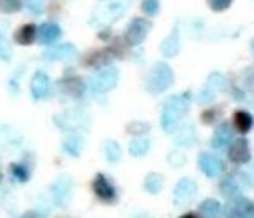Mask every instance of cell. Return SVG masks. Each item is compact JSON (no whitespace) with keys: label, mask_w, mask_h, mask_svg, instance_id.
<instances>
[{"label":"cell","mask_w":254,"mask_h":218,"mask_svg":"<svg viewBox=\"0 0 254 218\" xmlns=\"http://www.w3.org/2000/svg\"><path fill=\"white\" fill-rule=\"evenodd\" d=\"M187 111H189V101H187V97H183V95L171 97V99L165 103V107H163V113H161V127H163L167 133H173V131L179 127L181 119L187 115Z\"/></svg>","instance_id":"1"},{"label":"cell","mask_w":254,"mask_h":218,"mask_svg":"<svg viewBox=\"0 0 254 218\" xmlns=\"http://www.w3.org/2000/svg\"><path fill=\"white\" fill-rule=\"evenodd\" d=\"M129 0H99L93 10V20L99 24H111L125 14Z\"/></svg>","instance_id":"2"},{"label":"cell","mask_w":254,"mask_h":218,"mask_svg":"<svg viewBox=\"0 0 254 218\" xmlns=\"http://www.w3.org/2000/svg\"><path fill=\"white\" fill-rule=\"evenodd\" d=\"M173 69L169 63L165 61H159L155 63V67L151 69L149 77H147V91L149 93H163L165 89H169L173 85Z\"/></svg>","instance_id":"3"},{"label":"cell","mask_w":254,"mask_h":218,"mask_svg":"<svg viewBox=\"0 0 254 218\" xmlns=\"http://www.w3.org/2000/svg\"><path fill=\"white\" fill-rule=\"evenodd\" d=\"M149 30H151V22L149 20H145V18H133L131 22H129V26L125 28V44H129V46H139L145 38H147V34H149Z\"/></svg>","instance_id":"4"},{"label":"cell","mask_w":254,"mask_h":218,"mask_svg":"<svg viewBox=\"0 0 254 218\" xmlns=\"http://www.w3.org/2000/svg\"><path fill=\"white\" fill-rule=\"evenodd\" d=\"M117 79H119V71L115 67H103L91 77V89L95 93H107L117 85Z\"/></svg>","instance_id":"5"},{"label":"cell","mask_w":254,"mask_h":218,"mask_svg":"<svg viewBox=\"0 0 254 218\" xmlns=\"http://www.w3.org/2000/svg\"><path fill=\"white\" fill-rule=\"evenodd\" d=\"M226 218H254V206L250 200L236 196L226 206Z\"/></svg>","instance_id":"6"},{"label":"cell","mask_w":254,"mask_h":218,"mask_svg":"<svg viewBox=\"0 0 254 218\" xmlns=\"http://www.w3.org/2000/svg\"><path fill=\"white\" fill-rule=\"evenodd\" d=\"M91 186H93V192H95V196L99 200H103V202H115V198H117L115 186L107 180L105 174H95Z\"/></svg>","instance_id":"7"},{"label":"cell","mask_w":254,"mask_h":218,"mask_svg":"<svg viewBox=\"0 0 254 218\" xmlns=\"http://www.w3.org/2000/svg\"><path fill=\"white\" fill-rule=\"evenodd\" d=\"M196 194V184L190 178H183L177 182L173 196H175V204H189Z\"/></svg>","instance_id":"8"},{"label":"cell","mask_w":254,"mask_h":218,"mask_svg":"<svg viewBox=\"0 0 254 218\" xmlns=\"http://www.w3.org/2000/svg\"><path fill=\"white\" fill-rule=\"evenodd\" d=\"M50 194H52V200L54 204L58 206H65L69 202V196H71V184L67 178H58L52 188H50Z\"/></svg>","instance_id":"9"},{"label":"cell","mask_w":254,"mask_h":218,"mask_svg":"<svg viewBox=\"0 0 254 218\" xmlns=\"http://www.w3.org/2000/svg\"><path fill=\"white\" fill-rule=\"evenodd\" d=\"M228 157L232 163L236 164H244L248 163L250 159V147H248V141L246 139H236L230 143V149H228Z\"/></svg>","instance_id":"10"},{"label":"cell","mask_w":254,"mask_h":218,"mask_svg":"<svg viewBox=\"0 0 254 218\" xmlns=\"http://www.w3.org/2000/svg\"><path fill=\"white\" fill-rule=\"evenodd\" d=\"M198 168H200L206 176L214 178V176L220 174V170H222V163H220V159H216L214 155H210V153H202V155L198 157Z\"/></svg>","instance_id":"11"},{"label":"cell","mask_w":254,"mask_h":218,"mask_svg":"<svg viewBox=\"0 0 254 218\" xmlns=\"http://www.w3.org/2000/svg\"><path fill=\"white\" fill-rule=\"evenodd\" d=\"M30 91L34 99H44L50 93V77L44 71H36L30 83Z\"/></svg>","instance_id":"12"},{"label":"cell","mask_w":254,"mask_h":218,"mask_svg":"<svg viewBox=\"0 0 254 218\" xmlns=\"http://www.w3.org/2000/svg\"><path fill=\"white\" fill-rule=\"evenodd\" d=\"M224 85H226L224 77H222L220 73H212V75L208 77V81H206V85H204V89H202V93H200L198 97H200L202 101H208V99H212L218 91H222Z\"/></svg>","instance_id":"13"},{"label":"cell","mask_w":254,"mask_h":218,"mask_svg":"<svg viewBox=\"0 0 254 218\" xmlns=\"http://www.w3.org/2000/svg\"><path fill=\"white\" fill-rule=\"evenodd\" d=\"M230 139H232V127L228 123H222L216 127L210 145H212V149H226V147H230Z\"/></svg>","instance_id":"14"},{"label":"cell","mask_w":254,"mask_h":218,"mask_svg":"<svg viewBox=\"0 0 254 218\" xmlns=\"http://www.w3.org/2000/svg\"><path fill=\"white\" fill-rule=\"evenodd\" d=\"M75 46L73 44H62V46H58V48H54V50H50V52H46L44 54V57L46 59H52V61H60V59H73L75 57Z\"/></svg>","instance_id":"15"},{"label":"cell","mask_w":254,"mask_h":218,"mask_svg":"<svg viewBox=\"0 0 254 218\" xmlns=\"http://www.w3.org/2000/svg\"><path fill=\"white\" fill-rule=\"evenodd\" d=\"M109 59H111V52L109 50H93L83 57V63L87 67H95L97 69V67H107Z\"/></svg>","instance_id":"16"},{"label":"cell","mask_w":254,"mask_h":218,"mask_svg":"<svg viewBox=\"0 0 254 218\" xmlns=\"http://www.w3.org/2000/svg\"><path fill=\"white\" fill-rule=\"evenodd\" d=\"M60 89L69 97H79L83 93V81L77 75H67L60 81Z\"/></svg>","instance_id":"17"},{"label":"cell","mask_w":254,"mask_h":218,"mask_svg":"<svg viewBox=\"0 0 254 218\" xmlns=\"http://www.w3.org/2000/svg\"><path fill=\"white\" fill-rule=\"evenodd\" d=\"M62 36V28L54 22H48V24H42L40 30H38V40L42 44H54L58 38Z\"/></svg>","instance_id":"18"},{"label":"cell","mask_w":254,"mask_h":218,"mask_svg":"<svg viewBox=\"0 0 254 218\" xmlns=\"http://www.w3.org/2000/svg\"><path fill=\"white\" fill-rule=\"evenodd\" d=\"M179 50H181V38H179V32L173 30V32L163 40V44H161V54H163L165 57H173V55L179 54Z\"/></svg>","instance_id":"19"},{"label":"cell","mask_w":254,"mask_h":218,"mask_svg":"<svg viewBox=\"0 0 254 218\" xmlns=\"http://www.w3.org/2000/svg\"><path fill=\"white\" fill-rule=\"evenodd\" d=\"M220 214H222V206L214 198H206L198 206V216L200 218H220Z\"/></svg>","instance_id":"20"},{"label":"cell","mask_w":254,"mask_h":218,"mask_svg":"<svg viewBox=\"0 0 254 218\" xmlns=\"http://www.w3.org/2000/svg\"><path fill=\"white\" fill-rule=\"evenodd\" d=\"M14 38H16L18 44L30 46V44L34 42V38H36V26H34V24H24V26H20V28L16 30Z\"/></svg>","instance_id":"21"},{"label":"cell","mask_w":254,"mask_h":218,"mask_svg":"<svg viewBox=\"0 0 254 218\" xmlns=\"http://www.w3.org/2000/svg\"><path fill=\"white\" fill-rule=\"evenodd\" d=\"M149 147H151V143H149L147 137H135V139L129 143V153H131L133 157H143V155H147Z\"/></svg>","instance_id":"22"},{"label":"cell","mask_w":254,"mask_h":218,"mask_svg":"<svg viewBox=\"0 0 254 218\" xmlns=\"http://www.w3.org/2000/svg\"><path fill=\"white\" fill-rule=\"evenodd\" d=\"M234 127L238 133H246L252 127V115L248 111H236L234 113Z\"/></svg>","instance_id":"23"},{"label":"cell","mask_w":254,"mask_h":218,"mask_svg":"<svg viewBox=\"0 0 254 218\" xmlns=\"http://www.w3.org/2000/svg\"><path fill=\"white\" fill-rule=\"evenodd\" d=\"M143 188H145L147 192H151V194H157V192L163 188V176L157 174V172H149V174L145 176V180H143Z\"/></svg>","instance_id":"24"},{"label":"cell","mask_w":254,"mask_h":218,"mask_svg":"<svg viewBox=\"0 0 254 218\" xmlns=\"http://www.w3.org/2000/svg\"><path fill=\"white\" fill-rule=\"evenodd\" d=\"M220 190H222V194H224V196H228L230 200L238 196V184H236V180H234V178H230V176H228V178H224V180L220 182Z\"/></svg>","instance_id":"25"},{"label":"cell","mask_w":254,"mask_h":218,"mask_svg":"<svg viewBox=\"0 0 254 218\" xmlns=\"http://www.w3.org/2000/svg\"><path fill=\"white\" fill-rule=\"evenodd\" d=\"M64 149H65V153H69V155H79V151H81V139L77 137V135H71V137H67L65 141H64Z\"/></svg>","instance_id":"26"},{"label":"cell","mask_w":254,"mask_h":218,"mask_svg":"<svg viewBox=\"0 0 254 218\" xmlns=\"http://www.w3.org/2000/svg\"><path fill=\"white\" fill-rule=\"evenodd\" d=\"M105 159L111 161V163H117L121 159V149L115 141H107L105 143Z\"/></svg>","instance_id":"27"},{"label":"cell","mask_w":254,"mask_h":218,"mask_svg":"<svg viewBox=\"0 0 254 218\" xmlns=\"http://www.w3.org/2000/svg\"><path fill=\"white\" fill-rule=\"evenodd\" d=\"M242 87L246 91H252L254 93V67H248L244 73H242Z\"/></svg>","instance_id":"28"},{"label":"cell","mask_w":254,"mask_h":218,"mask_svg":"<svg viewBox=\"0 0 254 218\" xmlns=\"http://www.w3.org/2000/svg\"><path fill=\"white\" fill-rule=\"evenodd\" d=\"M22 6L20 0H0V10L6 12V14H12V12H18Z\"/></svg>","instance_id":"29"},{"label":"cell","mask_w":254,"mask_h":218,"mask_svg":"<svg viewBox=\"0 0 254 218\" xmlns=\"http://www.w3.org/2000/svg\"><path fill=\"white\" fill-rule=\"evenodd\" d=\"M12 174H14L16 180H20V182H26V180H28V168H26L24 164H20V163H18V164H16V163L12 164Z\"/></svg>","instance_id":"30"},{"label":"cell","mask_w":254,"mask_h":218,"mask_svg":"<svg viewBox=\"0 0 254 218\" xmlns=\"http://www.w3.org/2000/svg\"><path fill=\"white\" fill-rule=\"evenodd\" d=\"M141 8H143V12L147 16H155L159 12V0H143Z\"/></svg>","instance_id":"31"},{"label":"cell","mask_w":254,"mask_h":218,"mask_svg":"<svg viewBox=\"0 0 254 218\" xmlns=\"http://www.w3.org/2000/svg\"><path fill=\"white\" fill-rule=\"evenodd\" d=\"M24 4L34 14H42L44 12V0H24Z\"/></svg>","instance_id":"32"},{"label":"cell","mask_w":254,"mask_h":218,"mask_svg":"<svg viewBox=\"0 0 254 218\" xmlns=\"http://www.w3.org/2000/svg\"><path fill=\"white\" fill-rule=\"evenodd\" d=\"M206 2H208V6H210L212 10H216V12L226 10V8L232 4V0H206Z\"/></svg>","instance_id":"33"},{"label":"cell","mask_w":254,"mask_h":218,"mask_svg":"<svg viewBox=\"0 0 254 218\" xmlns=\"http://www.w3.org/2000/svg\"><path fill=\"white\" fill-rule=\"evenodd\" d=\"M127 131H139V133H143V131H149V125L147 123H141V121H137V123H131V125H127Z\"/></svg>","instance_id":"34"},{"label":"cell","mask_w":254,"mask_h":218,"mask_svg":"<svg viewBox=\"0 0 254 218\" xmlns=\"http://www.w3.org/2000/svg\"><path fill=\"white\" fill-rule=\"evenodd\" d=\"M0 55L4 57V59H8L10 57V48H8V44H6V40L0 36Z\"/></svg>","instance_id":"35"},{"label":"cell","mask_w":254,"mask_h":218,"mask_svg":"<svg viewBox=\"0 0 254 218\" xmlns=\"http://www.w3.org/2000/svg\"><path fill=\"white\" fill-rule=\"evenodd\" d=\"M242 178H246V180H248V186H254V166H252V170L242 172ZM246 180H244V182H246Z\"/></svg>","instance_id":"36"},{"label":"cell","mask_w":254,"mask_h":218,"mask_svg":"<svg viewBox=\"0 0 254 218\" xmlns=\"http://www.w3.org/2000/svg\"><path fill=\"white\" fill-rule=\"evenodd\" d=\"M22 218H42V214H40V212H36V210H30V212H26Z\"/></svg>","instance_id":"37"},{"label":"cell","mask_w":254,"mask_h":218,"mask_svg":"<svg viewBox=\"0 0 254 218\" xmlns=\"http://www.w3.org/2000/svg\"><path fill=\"white\" fill-rule=\"evenodd\" d=\"M181 218H198V216H196V214H192V212H189V214H183Z\"/></svg>","instance_id":"38"},{"label":"cell","mask_w":254,"mask_h":218,"mask_svg":"<svg viewBox=\"0 0 254 218\" xmlns=\"http://www.w3.org/2000/svg\"><path fill=\"white\" fill-rule=\"evenodd\" d=\"M252 50H254V42H252Z\"/></svg>","instance_id":"39"}]
</instances>
